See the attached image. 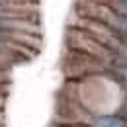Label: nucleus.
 Returning <instances> with one entry per match:
<instances>
[{"label": "nucleus", "mask_w": 127, "mask_h": 127, "mask_svg": "<svg viewBox=\"0 0 127 127\" xmlns=\"http://www.w3.org/2000/svg\"><path fill=\"white\" fill-rule=\"evenodd\" d=\"M66 47L72 49V51H78V53H84V55H90V57L110 64V66H115L117 61H119V55L115 51H111L104 43H100L94 35H90L84 30H78V28H70L68 30V33H66Z\"/></svg>", "instance_id": "1"}]
</instances>
